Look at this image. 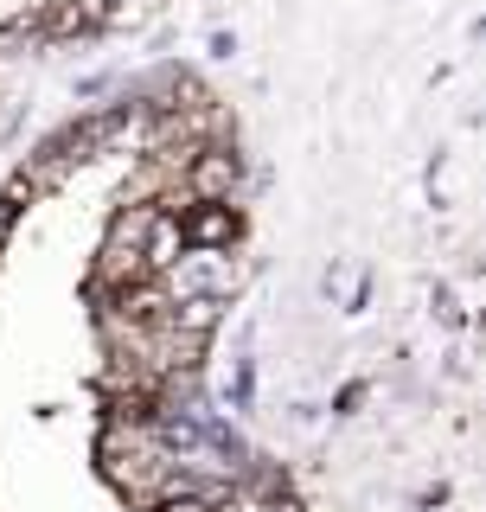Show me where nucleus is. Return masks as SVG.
<instances>
[{"label":"nucleus","instance_id":"3","mask_svg":"<svg viewBox=\"0 0 486 512\" xmlns=\"http://www.w3.org/2000/svg\"><path fill=\"white\" fill-rule=\"evenodd\" d=\"M0 250H7V212H0Z\"/></svg>","mask_w":486,"mask_h":512},{"label":"nucleus","instance_id":"2","mask_svg":"<svg viewBox=\"0 0 486 512\" xmlns=\"http://www.w3.org/2000/svg\"><path fill=\"white\" fill-rule=\"evenodd\" d=\"M180 237H186V244L218 250V244L237 237V212H231V205H186V212H180Z\"/></svg>","mask_w":486,"mask_h":512},{"label":"nucleus","instance_id":"1","mask_svg":"<svg viewBox=\"0 0 486 512\" xmlns=\"http://www.w3.org/2000/svg\"><path fill=\"white\" fill-rule=\"evenodd\" d=\"M180 192H186V205H231V192H237V154L231 148H199L186 160V173H180Z\"/></svg>","mask_w":486,"mask_h":512}]
</instances>
